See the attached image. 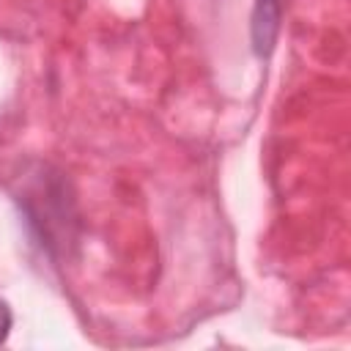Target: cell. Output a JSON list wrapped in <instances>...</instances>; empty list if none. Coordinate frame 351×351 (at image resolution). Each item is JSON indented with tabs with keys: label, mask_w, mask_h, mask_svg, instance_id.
Instances as JSON below:
<instances>
[{
	"label": "cell",
	"mask_w": 351,
	"mask_h": 351,
	"mask_svg": "<svg viewBox=\"0 0 351 351\" xmlns=\"http://www.w3.org/2000/svg\"><path fill=\"white\" fill-rule=\"evenodd\" d=\"M280 14H282V0H255V11H252V47L255 55H269L274 41H277V30H280Z\"/></svg>",
	"instance_id": "1"
},
{
	"label": "cell",
	"mask_w": 351,
	"mask_h": 351,
	"mask_svg": "<svg viewBox=\"0 0 351 351\" xmlns=\"http://www.w3.org/2000/svg\"><path fill=\"white\" fill-rule=\"evenodd\" d=\"M11 324H14L11 307L0 299V343H5V337H8V332H11Z\"/></svg>",
	"instance_id": "2"
}]
</instances>
